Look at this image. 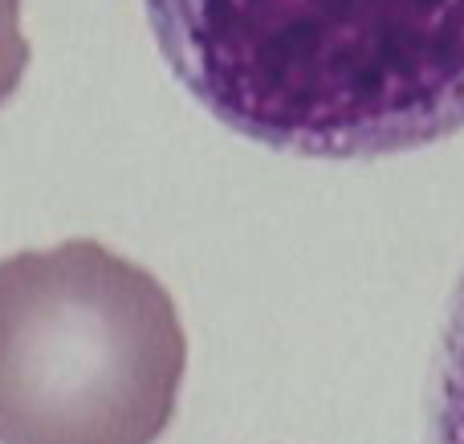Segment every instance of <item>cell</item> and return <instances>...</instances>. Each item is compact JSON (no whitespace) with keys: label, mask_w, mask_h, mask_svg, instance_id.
Instances as JSON below:
<instances>
[{"label":"cell","mask_w":464,"mask_h":444,"mask_svg":"<svg viewBox=\"0 0 464 444\" xmlns=\"http://www.w3.org/2000/svg\"><path fill=\"white\" fill-rule=\"evenodd\" d=\"M29 70V41L21 33V0H0V106L16 94Z\"/></svg>","instance_id":"4"},{"label":"cell","mask_w":464,"mask_h":444,"mask_svg":"<svg viewBox=\"0 0 464 444\" xmlns=\"http://www.w3.org/2000/svg\"><path fill=\"white\" fill-rule=\"evenodd\" d=\"M163 62L225 127L310 159L464 130V0H143Z\"/></svg>","instance_id":"1"},{"label":"cell","mask_w":464,"mask_h":444,"mask_svg":"<svg viewBox=\"0 0 464 444\" xmlns=\"http://www.w3.org/2000/svg\"><path fill=\"white\" fill-rule=\"evenodd\" d=\"M188 334L171 294L106 245L0 261V444H155Z\"/></svg>","instance_id":"2"},{"label":"cell","mask_w":464,"mask_h":444,"mask_svg":"<svg viewBox=\"0 0 464 444\" xmlns=\"http://www.w3.org/2000/svg\"><path fill=\"white\" fill-rule=\"evenodd\" d=\"M428 444H464V274L449 302L428 388Z\"/></svg>","instance_id":"3"}]
</instances>
